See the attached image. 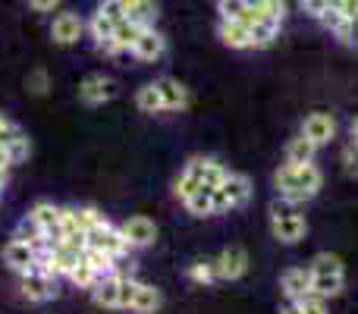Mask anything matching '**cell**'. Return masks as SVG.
I'll return each mask as SVG.
<instances>
[{
    "label": "cell",
    "instance_id": "obj_1",
    "mask_svg": "<svg viewBox=\"0 0 358 314\" xmlns=\"http://www.w3.org/2000/svg\"><path fill=\"white\" fill-rule=\"evenodd\" d=\"M321 170L315 164H283L273 176L277 183V195L280 201H289V204H302L308 198L317 195L321 189Z\"/></svg>",
    "mask_w": 358,
    "mask_h": 314
},
{
    "label": "cell",
    "instance_id": "obj_2",
    "mask_svg": "<svg viewBox=\"0 0 358 314\" xmlns=\"http://www.w3.org/2000/svg\"><path fill=\"white\" fill-rule=\"evenodd\" d=\"M271 233H273V239L286 242V245H296L299 239H305L308 223H305L299 204L273 201V208H271Z\"/></svg>",
    "mask_w": 358,
    "mask_h": 314
},
{
    "label": "cell",
    "instance_id": "obj_3",
    "mask_svg": "<svg viewBox=\"0 0 358 314\" xmlns=\"http://www.w3.org/2000/svg\"><path fill=\"white\" fill-rule=\"evenodd\" d=\"M252 195V183L248 176L242 173H229L217 189H210V204H214V214H223V210H233V208H242Z\"/></svg>",
    "mask_w": 358,
    "mask_h": 314
},
{
    "label": "cell",
    "instance_id": "obj_4",
    "mask_svg": "<svg viewBox=\"0 0 358 314\" xmlns=\"http://www.w3.org/2000/svg\"><path fill=\"white\" fill-rule=\"evenodd\" d=\"M85 242L88 245H94V248H104V252H110L113 258H123V255H129V242H126V236L120 233V227H113L110 220H104V223H98V227H92L85 233Z\"/></svg>",
    "mask_w": 358,
    "mask_h": 314
},
{
    "label": "cell",
    "instance_id": "obj_5",
    "mask_svg": "<svg viewBox=\"0 0 358 314\" xmlns=\"http://www.w3.org/2000/svg\"><path fill=\"white\" fill-rule=\"evenodd\" d=\"M19 290L29 302H50V299H57V277L44 271L19 273Z\"/></svg>",
    "mask_w": 358,
    "mask_h": 314
},
{
    "label": "cell",
    "instance_id": "obj_6",
    "mask_svg": "<svg viewBox=\"0 0 358 314\" xmlns=\"http://www.w3.org/2000/svg\"><path fill=\"white\" fill-rule=\"evenodd\" d=\"M113 94H117V82L107 79V76H101V73L85 76V79H82V85H79V101H82V104H88V107L107 104Z\"/></svg>",
    "mask_w": 358,
    "mask_h": 314
},
{
    "label": "cell",
    "instance_id": "obj_7",
    "mask_svg": "<svg viewBox=\"0 0 358 314\" xmlns=\"http://www.w3.org/2000/svg\"><path fill=\"white\" fill-rule=\"evenodd\" d=\"M82 35H85V19L73 10L57 13L54 22H50V38H54L57 44H63V48H66V44H76Z\"/></svg>",
    "mask_w": 358,
    "mask_h": 314
},
{
    "label": "cell",
    "instance_id": "obj_8",
    "mask_svg": "<svg viewBox=\"0 0 358 314\" xmlns=\"http://www.w3.org/2000/svg\"><path fill=\"white\" fill-rule=\"evenodd\" d=\"M245 271H248V255H245V248H239V245L223 248V252L214 258L217 280H239Z\"/></svg>",
    "mask_w": 358,
    "mask_h": 314
},
{
    "label": "cell",
    "instance_id": "obj_9",
    "mask_svg": "<svg viewBox=\"0 0 358 314\" xmlns=\"http://www.w3.org/2000/svg\"><path fill=\"white\" fill-rule=\"evenodd\" d=\"M120 233L126 236V242H129L132 248H145V245H151V242L157 239V223L151 220V217H145V214H136V217H129V220L120 227Z\"/></svg>",
    "mask_w": 358,
    "mask_h": 314
},
{
    "label": "cell",
    "instance_id": "obj_10",
    "mask_svg": "<svg viewBox=\"0 0 358 314\" xmlns=\"http://www.w3.org/2000/svg\"><path fill=\"white\" fill-rule=\"evenodd\" d=\"M132 54H136L142 63H157L164 54H167V38H164L155 25H151V29H142V35H138L136 44H132Z\"/></svg>",
    "mask_w": 358,
    "mask_h": 314
},
{
    "label": "cell",
    "instance_id": "obj_11",
    "mask_svg": "<svg viewBox=\"0 0 358 314\" xmlns=\"http://www.w3.org/2000/svg\"><path fill=\"white\" fill-rule=\"evenodd\" d=\"M35 258H38V248L29 245V242H22V239H16V236L3 245V264L16 273H29L31 264H35Z\"/></svg>",
    "mask_w": 358,
    "mask_h": 314
},
{
    "label": "cell",
    "instance_id": "obj_12",
    "mask_svg": "<svg viewBox=\"0 0 358 314\" xmlns=\"http://www.w3.org/2000/svg\"><path fill=\"white\" fill-rule=\"evenodd\" d=\"M82 252H85V248H76V245H69V242H57V245L48 252L50 271H54L57 277H69V273L82 264Z\"/></svg>",
    "mask_w": 358,
    "mask_h": 314
},
{
    "label": "cell",
    "instance_id": "obj_13",
    "mask_svg": "<svg viewBox=\"0 0 358 314\" xmlns=\"http://www.w3.org/2000/svg\"><path fill=\"white\" fill-rule=\"evenodd\" d=\"M185 170H192L198 179L204 183V189H217V185L223 183V179L229 176V170L223 164H217L214 157H192L189 164H185Z\"/></svg>",
    "mask_w": 358,
    "mask_h": 314
},
{
    "label": "cell",
    "instance_id": "obj_14",
    "mask_svg": "<svg viewBox=\"0 0 358 314\" xmlns=\"http://www.w3.org/2000/svg\"><path fill=\"white\" fill-rule=\"evenodd\" d=\"M302 136H308L315 145H327L330 138L336 136V120L330 113H308L302 123Z\"/></svg>",
    "mask_w": 358,
    "mask_h": 314
},
{
    "label": "cell",
    "instance_id": "obj_15",
    "mask_svg": "<svg viewBox=\"0 0 358 314\" xmlns=\"http://www.w3.org/2000/svg\"><path fill=\"white\" fill-rule=\"evenodd\" d=\"M142 35V25L129 22V19H120L117 25H113V35L110 41L104 44V54H123V50H132V44H136V38Z\"/></svg>",
    "mask_w": 358,
    "mask_h": 314
},
{
    "label": "cell",
    "instance_id": "obj_16",
    "mask_svg": "<svg viewBox=\"0 0 358 314\" xmlns=\"http://www.w3.org/2000/svg\"><path fill=\"white\" fill-rule=\"evenodd\" d=\"M217 35H220V41L227 44V48H255L252 44V29L242 22H236V19H220V25H217Z\"/></svg>",
    "mask_w": 358,
    "mask_h": 314
},
{
    "label": "cell",
    "instance_id": "obj_17",
    "mask_svg": "<svg viewBox=\"0 0 358 314\" xmlns=\"http://www.w3.org/2000/svg\"><path fill=\"white\" fill-rule=\"evenodd\" d=\"M120 277H123V271L117 267V273L101 277L94 283V290H92L94 305H101V308H120Z\"/></svg>",
    "mask_w": 358,
    "mask_h": 314
},
{
    "label": "cell",
    "instance_id": "obj_18",
    "mask_svg": "<svg viewBox=\"0 0 358 314\" xmlns=\"http://www.w3.org/2000/svg\"><path fill=\"white\" fill-rule=\"evenodd\" d=\"M280 290H283V296L289 299V302L302 299L305 292L311 290V271L308 267H292V271H286L283 277H280Z\"/></svg>",
    "mask_w": 358,
    "mask_h": 314
},
{
    "label": "cell",
    "instance_id": "obj_19",
    "mask_svg": "<svg viewBox=\"0 0 358 314\" xmlns=\"http://www.w3.org/2000/svg\"><path fill=\"white\" fill-rule=\"evenodd\" d=\"M157 92H161V101H164V110H182L185 104H189V88L182 85V82L170 79V76H164V79L155 82Z\"/></svg>",
    "mask_w": 358,
    "mask_h": 314
},
{
    "label": "cell",
    "instance_id": "obj_20",
    "mask_svg": "<svg viewBox=\"0 0 358 314\" xmlns=\"http://www.w3.org/2000/svg\"><path fill=\"white\" fill-rule=\"evenodd\" d=\"M123 16L129 19V22L142 25V29H151L161 13H157L155 0H123Z\"/></svg>",
    "mask_w": 358,
    "mask_h": 314
},
{
    "label": "cell",
    "instance_id": "obj_21",
    "mask_svg": "<svg viewBox=\"0 0 358 314\" xmlns=\"http://www.w3.org/2000/svg\"><path fill=\"white\" fill-rule=\"evenodd\" d=\"M82 261H85L88 267H92L98 277H110V273H117V258H113L110 252H104V248H94V245H85V252H82Z\"/></svg>",
    "mask_w": 358,
    "mask_h": 314
},
{
    "label": "cell",
    "instance_id": "obj_22",
    "mask_svg": "<svg viewBox=\"0 0 358 314\" xmlns=\"http://www.w3.org/2000/svg\"><path fill=\"white\" fill-rule=\"evenodd\" d=\"M113 25L117 22H113L110 16H104L101 10H94V16L85 22V31L92 35V41L98 44V48H104V44L110 41V35H113Z\"/></svg>",
    "mask_w": 358,
    "mask_h": 314
},
{
    "label": "cell",
    "instance_id": "obj_23",
    "mask_svg": "<svg viewBox=\"0 0 358 314\" xmlns=\"http://www.w3.org/2000/svg\"><path fill=\"white\" fill-rule=\"evenodd\" d=\"M315 151H317V145L311 142L308 136H299L286 145V164H311Z\"/></svg>",
    "mask_w": 358,
    "mask_h": 314
},
{
    "label": "cell",
    "instance_id": "obj_24",
    "mask_svg": "<svg viewBox=\"0 0 358 314\" xmlns=\"http://www.w3.org/2000/svg\"><path fill=\"white\" fill-rule=\"evenodd\" d=\"M157 305H161V292H157L155 286H148V283H138L136 299H132V308L129 311H136V314H155Z\"/></svg>",
    "mask_w": 358,
    "mask_h": 314
},
{
    "label": "cell",
    "instance_id": "obj_25",
    "mask_svg": "<svg viewBox=\"0 0 358 314\" xmlns=\"http://www.w3.org/2000/svg\"><path fill=\"white\" fill-rule=\"evenodd\" d=\"M343 273H311V290L321 292L324 299H336L343 292Z\"/></svg>",
    "mask_w": 358,
    "mask_h": 314
},
{
    "label": "cell",
    "instance_id": "obj_26",
    "mask_svg": "<svg viewBox=\"0 0 358 314\" xmlns=\"http://www.w3.org/2000/svg\"><path fill=\"white\" fill-rule=\"evenodd\" d=\"M136 107H138L142 113H164V101H161V92H157L155 82H148V85L138 88Z\"/></svg>",
    "mask_w": 358,
    "mask_h": 314
},
{
    "label": "cell",
    "instance_id": "obj_27",
    "mask_svg": "<svg viewBox=\"0 0 358 314\" xmlns=\"http://www.w3.org/2000/svg\"><path fill=\"white\" fill-rule=\"evenodd\" d=\"M185 210H189L192 217H210L214 214V204H210V189H198L195 195L185 198Z\"/></svg>",
    "mask_w": 358,
    "mask_h": 314
},
{
    "label": "cell",
    "instance_id": "obj_28",
    "mask_svg": "<svg viewBox=\"0 0 358 314\" xmlns=\"http://www.w3.org/2000/svg\"><path fill=\"white\" fill-rule=\"evenodd\" d=\"M277 31H280V22H273V19H261V22L252 25V44L255 48H267V44H273Z\"/></svg>",
    "mask_w": 358,
    "mask_h": 314
},
{
    "label": "cell",
    "instance_id": "obj_29",
    "mask_svg": "<svg viewBox=\"0 0 358 314\" xmlns=\"http://www.w3.org/2000/svg\"><path fill=\"white\" fill-rule=\"evenodd\" d=\"M252 10H258L264 19H273V22H283L286 16V3L283 0H245Z\"/></svg>",
    "mask_w": 358,
    "mask_h": 314
},
{
    "label": "cell",
    "instance_id": "obj_30",
    "mask_svg": "<svg viewBox=\"0 0 358 314\" xmlns=\"http://www.w3.org/2000/svg\"><path fill=\"white\" fill-rule=\"evenodd\" d=\"M198 189H204V183H201V179H198L192 170H182V176L176 179V189H173V192H176V198H179V201H185V198H189V195H195Z\"/></svg>",
    "mask_w": 358,
    "mask_h": 314
},
{
    "label": "cell",
    "instance_id": "obj_31",
    "mask_svg": "<svg viewBox=\"0 0 358 314\" xmlns=\"http://www.w3.org/2000/svg\"><path fill=\"white\" fill-rule=\"evenodd\" d=\"M66 280H69V283H73V286H79V290H88V292H92V290H94V283H98L101 277H98V273L92 271V267L85 264V261H82V264L76 267V271L69 273Z\"/></svg>",
    "mask_w": 358,
    "mask_h": 314
},
{
    "label": "cell",
    "instance_id": "obj_32",
    "mask_svg": "<svg viewBox=\"0 0 358 314\" xmlns=\"http://www.w3.org/2000/svg\"><path fill=\"white\" fill-rule=\"evenodd\" d=\"M296 302H299V308H302V314H327V299L315 290H308L302 299H296Z\"/></svg>",
    "mask_w": 358,
    "mask_h": 314
},
{
    "label": "cell",
    "instance_id": "obj_33",
    "mask_svg": "<svg viewBox=\"0 0 358 314\" xmlns=\"http://www.w3.org/2000/svg\"><path fill=\"white\" fill-rule=\"evenodd\" d=\"M73 214H76V220H79V227L85 229V233H88L92 227H98V223L107 220V217L101 214L98 208H92V204H85V208H73Z\"/></svg>",
    "mask_w": 358,
    "mask_h": 314
},
{
    "label": "cell",
    "instance_id": "obj_34",
    "mask_svg": "<svg viewBox=\"0 0 358 314\" xmlns=\"http://www.w3.org/2000/svg\"><path fill=\"white\" fill-rule=\"evenodd\" d=\"M189 280H192V283H201V286L214 283V280H217L214 261H198V264H192L189 267Z\"/></svg>",
    "mask_w": 358,
    "mask_h": 314
},
{
    "label": "cell",
    "instance_id": "obj_35",
    "mask_svg": "<svg viewBox=\"0 0 358 314\" xmlns=\"http://www.w3.org/2000/svg\"><path fill=\"white\" fill-rule=\"evenodd\" d=\"M308 271L311 273H343V261L336 255H317Z\"/></svg>",
    "mask_w": 358,
    "mask_h": 314
},
{
    "label": "cell",
    "instance_id": "obj_36",
    "mask_svg": "<svg viewBox=\"0 0 358 314\" xmlns=\"http://www.w3.org/2000/svg\"><path fill=\"white\" fill-rule=\"evenodd\" d=\"M248 3L245 0H217V13H220V19H236L239 22L242 16H245Z\"/></svg>",
    "mask_w": 358,
    "mask_h": 314
},
{
    "label": "cell",
    "instance_id": "obj_37",
    "mask_svg": "<svg viewBox=\"0 0 358 314\" xmlns=\"http://www.w3.org/2000/svg\"><path fill=\"white\" fill-rule=\"evenodd\" d=\"M138 280H132V271L120 277V308H132V299H136Z\"/></svg>",
    "mask_w": 358,
    "mask_h": 314
},
{
    "label": "cell",
    "instance_id": "obj_38",
    "mask_svg": "<svg viewBox=\"0 0 358 314\" xmlns=\"http://www.w3.org/2000/svg\"><path fill=\"white\" fill-rule=\"evenodd\" d=\"M22 136H25V132L19 129L10 117H3V113H0V145H3V148H10V145L16 142V138H22Z\"/></svg>",
    "mask_w": 358,
    "mask_h": 314
},
{
    "label": "cell",
    "instance_id": "obj_39",
    "mask_svg": "<svg viewBox=\"0 0 358 314\" xmlns=\"http://www.w3.org/2000/svg\"><path fill=\"white\" fill-rule=\"evenodd\" d=\"M25 88H29L31 94H48V88H50L48 73H44V69H31V73L25 76Z\"/></svg>",
    "mask_w": 358,
    "mask_h": 314
},
{
    "label": "cell",
    "instance_id": "obj_40",
    "mask_svg": "<svg viewBox=\"0 0 358 314\" xmlns=\"http://www.w3.org/2000/svg\"><path fill=\"white\" fill-rule=\"evenodd\" d=\"M317 19H321V25H324V29H330V31H334V35L343 29V22H346V16H343L340 10H334V6H327V10H324Z\"/></svg>",
    "mask_w": 358,
    "mask_h": 314
},
{
    "label": "cell",
    "instance_id": "obj_41",
    "mask_svg": "<svg viewBox=\"0 0 358 314\" xmlns=\"http://www.w3.org/2000/svg\"><path fill=\"white\" fill-rule=\"evenodd\" d=\"M336 38H340L343 44H352V48H358V16L346 19V22H343V29L336 31Z\"/></svg>",
    "mask_w": 358,
    "mask_h": 314
},
{
    "label": "cell",
    "instance_id": "obj_42",
    "mask_svg": "<svg viewBox=\"0 0 358 314\" xmlns=\"http://www.w3.org/2000/svg\"><path fill=\"white\" fill-rule=\"evenodd\" d=\"M98 10L104 13V16H110L113 22H120V19H126V16H123V0H101V3H98Z\"/></svg>",
    "mask_w": 358,
    "mask_h": 314
},
{
    "label": "cell",
    "instance_id": "obj_43",
    "mask_svg": "<svg viewBox=\"0 0 358 314\" xmlns=\"http://www.w3.org/2000/svg\"><path fill=\"white\" fill-rule=\"evenodd\" d=\"M327 6H330V0H302V10L305 13H311V16H321V13L324 10H327Z\"/></svg>",
    "mask_w": 358,
    "mask_h": 314
},
{
    "label": "cell",
    "instance_id": "obj_44",
    "mask_svg": "<svg viewBox=\"0 0 358 314\" xmlns=\"http://www.w3.org/2000/svg\"><path fill=\"white\" fill-rule=\"evenodd\" d=\"M29 6L35 13H54L60 6V0H29Z\"/></svg>",
    "mask_w": 358,
    "mask_h": 314
},
{
    "label": "cell",
    "instance_id": "obj_45",
    "mask_svg": "<svg viewBox=\"0 0 358 314\" xmlns=\"http://www.w3.org/2000/svg\"><path fill=\"white\" fill-rule=\"evenodd\" d=\"M343 160H346L349 170L358 173V145L355 142H349V148H346V155H343Z\"/></svg>",
    "mask_w": 358,
    "mask_h": 314
},
{
    "label": "cell",
    "instance_id": "obj_46",
    "mask_svg": "<svg viewBox=\"0 0 358 314\" xmlns=\"http://www.w3.org/2000/svg\"><path fill=\"white\" fill-rule=\"evenodd\" d=\"M280 314H302V308H299V302H289V299H286V305Z\"/></svg>",
    "mask_w": 358,
    "mask_h": 314
},
{
    "label": "cell",
    "instance_id": "obj_47",
    "mask_svg": "<svg viewBox=\"0 0 358 314\" xmlns=\"http://www.w3.org/2000/svg\"><path fill=\"white\" fill-rule=\"evenodd\" d=\"M352 142H355V145H358V117H355V120H352Z\"/></svg>",
    "mask_w": 358,
    "mask_h": 314
}]
</instances>
